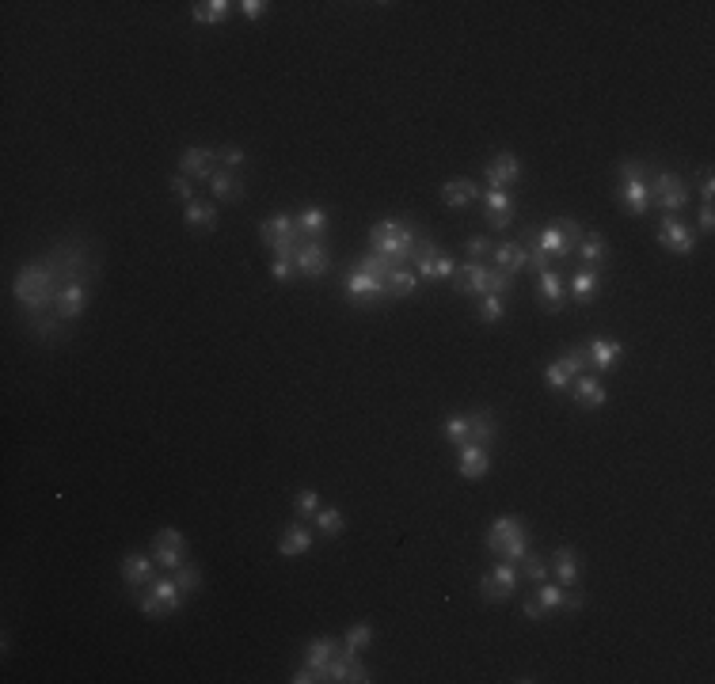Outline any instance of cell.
<instances>
[{
  "mask_svg": "<svg viewBox=\"0 0 715 684\" xmlns=\"http://www.w3.org/2000/svg\"><path fill=\"white\" fill-rule=\"evenodd\" d=\"M42 263L50 266L57 293H61V289H69V285H91V289H96L99 274H103V251L88 232H69V236L54 240V248L42 251Z\"/></svg>",
  "mask_w": 715,
  "mask_h": 684,
  "instance_id": "obj_1",
  "label": "cell"
},
{
  "mask_svg": "<svg viewBox=\"0 0 715 684\" xmlns=\"http://www.w3.org/2000/svg\"><path fill=\"white\" fill-rule=\"evenodd\" d=\"M12 293L15 300H20L23 312H54V297H57V285H54V274L50 266L38 258H30V263H23L20 270H15L12 278Z\"/></svg>",
  "mask_w": 715,
  "mask_h": 684,
  "instance_id": "obj_2",
  "label": "cell"
},
{
  "mask_svg": "<svg viewBox=\"0 0 715 684\" xmlns=\"http://www.w3.org/2000/svg\"><path fill=\"white\" fill-rule=\"evenodd\" d=\"M415 240H419V228H411L396 217H385L370 228V251L388 258L392 266H411L415 263Z\"/></svg>",
  "mask_w": 715,
  "mask_h": 684,
  "instance_id": "obj_3",
  "label": "cell"
},
{
  "mask_svg": "<svg viewBox=\"0 0 715 684\" xmlns=\"http://www.w3.org/2000/svg\"><path fill=\"white\" fill-rule=\"evenodd\" d=\"M456 293H468V297H487V293H498V297H510L514 293V274L498 270V266H487L480 258H468V263L456 266V282H453Z\"/></svg>",
  "mask_w": 715,
  "mask_h": 684,
  "instance_id": "obj_4",
  "label": "cell"
},
{
  "mask_svg": "<svg viewBox=\"0 0 715 684\" xmlns=\"http://www.w3.org/2000/svg\"><path fill=\"white\" fill-rule=\"evenodd\" d=\"M487 552L506 562H522L529 555V528L522 517H510V513L495 517L491 528H487Z\"/></svg>",
  "mask_w": 715,
  "mask_h": 684,
  "instance_id": "obj_5",
  "label": "cell"
},
{
  "mask_svg": "<svg viewBox=\"0 0 715 684\" xmlns=\"http://www.w3.org/2000/svg\"><path fill=\"white\" fill-rule=\"evenodd\" d=\"M130 597L137 601V608L149 616V620H160V616H175L179 608H183V601H187V593H183L179 586H175V578L167 574V578H157L145 593L137 589V593H130Z\"/></svg>",
  "mask_w": 715,
  "mask_h": 684,
  "instance_id": "obj_6",
  "label": "cell"
},
{
  "mask_svg": "<svg viewBox=\"0 0 715 684\" xmlns=\"http://www.w3.org/2000/svg\"><path fill=\"white\" fill-rule=\"evenodd\" d=\"M651 167L647 160H620V202L628 213H635V217H643V213L651 209Z\"/></svg>",
  "mask_w": 715,
  "mask_h": 684,
  "instance_id": "obj_7",
  "label": "cell"
},
{
  "mask_svg": "<svg viewBox=\"0 0 715 684\" xmlns=\"http://www.w3.org/2000/svg\"><path fill=\"white\" fill-rule=\"evenodd\" d=\"M647 187H651V206H659L662 213H669V217H677V213L689 209V202H693L689 182H685L677 172H654L647 179Z\"/></svg>",
  "mask_w": 715,
  "mask_h": 684,
  "instance_id": "obj_8",
  "label": "cell"
},
{
  "mask_svg": "<svg viewBox=\"0 0 715 684\" xmlns=\"http://www.w3.org/2000/svg\"><path fill=\"white\" fill-rule=\"evenodd\" d=\"M259 240L274 251V258H294L301 232H297V217L294 213H270V217L259 221Z\"/></svg>",
  "mask_w": 715,
  "mask_h": 684,
  "instance_id": "obj_9",
  "label": "cell"
},
{
  "mask_svg": "<svg viewBox=\"0 0 715 684\" xmlns=\"http://www.w3.org/2000/svg\"><path fill=\"white\" fill-rule=\"evenodd\" d=\"M343 289H346V297L354 300L358 308H380V304L388 300V285L380 282V278H373V274L358 270V266H350V270H346Z\"/></svg>",
  "mask_w": 715,
  "mask_h": 684,
  "instance_id": "obj_10",
  "label": "cell"
},
{
  "mask_svg": "<svg viewBox=\"0 0 715 684\" xmlns=\"http://www.w3.org/2000/svg\"><path fill=\"white\" fill-rule=\"evenodd\" d=\"M20 316H23V327H27L30 339H38L46 346H61V342L72 339L76 324H65V319L54 316V312H20Z\"/></svg>",
  "mask_w": 715,
  "mask_h": 684,
  "instance_id": "obj_11",
  "label": "cell"
},
{
  "mask_svg": "<svg viewBox=\"0 0 715 684\" xmlns=\"http://www.w3.org/2000/svg\"><path fill=\"white\" fill-rule=\"evenodd\" d=\"M583 373H586V350L578 346V350H567V354H559L552 365H548V369H544V384L552 388V392H571V384Z\"/></svg>",
  "mask_w": 715,
  "mask_h": 684,
  "instance_id": "obj_12",
  "label": "cell"
},
{
  "mask_svg": "<svg viewBox=\"0 0 715 684\" xmlns=\"http://www.w3.org/2000/svg\"><path fill=\"white\" fill-rule=\"evenodd\" d=\"M517 582H522V570H517V562H506V559H502L495 570H487V574L480 578V597L491 601V604L510 601L514 589H517Z\"/></svg>",
  "mask_w": 715,
  "mask_h": 684,
  "instance_id": "obj_13",
  "label": "cell"
},
{
  "mask_svg": "<svg viewBox=\"0 0 715 684\" xmlns=\"http://www.w3.org/2000/svg\"><path fill=\"white\" fill-rule=\"evenodd\" d=\"M149 555L157 559V567L172 574L179 562H187V536H183L179 528H160L157 536L149 544Z\"/></svg>",
  "mask_w": 715,
  "mask_h": 684,
  "instance_id": "obj_14",
  "label": "cell"
},
{
  "mask_svg": "<svg viewBox=\"0 0 715 684\" xmlns=\"http://www.w3.org/2000/svg\"><path fill=\"white\" fill-rule=\"evenodd\" d=\"M217 172H221L217 148L191 145V148H183V152H179V175H187L191 182H209Z\"/></svg>",
  "mask_w": 715,
  "mask_h": 684,
  "instance_id": "obj_15",
  "label": "cell"
},
{
  "mask_svg": "<svg viewBox=\"0 0 715 684\" xmlns=\"http://www.w3.org/2000/svg\"><path fill=\"white\" fill-rule=\"evenodd\" d=\"M331 266V255H328V243L324 240H301L297 251H294V274H301V278H324Z\"/></svg>",
  "mask_w": 715,
  "mask_h": 684,
  "instance_id": "obj_16",
  "label": "cell"
},
{
  "mask_svg": "<svg viewBox=\"0 0 715 684\" xmlns=\"http://www.w3.org/2000/svg\"><path fill=\"white\" fill-rule=\"evenodd\" d=\"M328 680L331 684H370V669H365V662L358 658V650L350 646H339V654L328 662Z\"/></svg>",
  "mask_w": 715,
  "mask_h": 684,
  "instance_id": "obj_17",
  "label": "cell"
},
{
  "mask_svg": "<svg viewBox=\"0 0 715 684\" xmlns=\"http://www.w3.org/2000/svg\"><path fill=\"white\" fill-rule=\"evenodd\" d=\"M659 243L666 251H674V255H693L696 251V232L689 224H685L681 217H669V213H662V221H659Z\"/></svg>",
  "mask_w": 715,
  "mask_h": 684,
  "instance_id": "obj_18",
  "label": "cell"
},
{
  "mask_svg": "<svg viewBox=\"0 0 715 684\" xmlns=\"http://www.w3.org/2000/svg\"><path fill=\"white\" fill-rule=\"evenodd\" d=\"M483 209H487V224L495 228V232H506V228L517 221V202L510 190H483Z\"/></svg>",
  "mask_w": 715,
  "mask_h": 684,
  "instance_id": "obj_19",
  "label": "cell"
},
{
  "mask_svg": "<svg viewBox=\"0 0 715 684\" xmlns=\"http://www.w3.org/2000/svg\"><path fill=\"white\" fill-rule=\"evenodd\" d=\"M563 282H567V297H571V300H578V304H590L593 297L601 293L605 274H601L598 266H583V263H578V266L571 270V278H563Z\"/></svg>",
  "mask_w": 715,
  "mask_h": 684,
  "instance_id": "obj_20",
  "label": "cell"
},
{
  "mask_svg": "<svg viewBox=\"0 0 715 684\" xmlns=\"http://www.w3.org/2000/svg\"><path fill=\"white\" fill-rule=\"evenodd\" d=\"M122 582H126L130 593H137L141 586H152L157 582V559L145 555V552L122 555Z\"/></svg>",
  "mask_w": 715,
  "mask_h": 684,
  "instance_id": "obj_21",
  "label": "cell"
},
{
  "mask_svg": "<svg viewBox=\"0 0 715 684\" xmlns=\"http://www.w3.org/2000/svg\"><path fill=\"white\" fill-rule=\"evenodd\" d=\"M552 574H556V582L563 586V589H571V586H583V555H578V547H571V544H563V547H556L552 552Z\"/></svg>",
  "mask_w": 715,
  "mask_h": 684,
  "instance_id": "obj_22",
  "label": "cell"
},
{
  "mask_svg": "<svg viewBox=\"0 0 715 684\" xmlns=\"http://www.w3.org/2000/svg\"><path fill=\"white\" fill-rule=\"evenodd\" d=\"M517 179H522V160H517L514 152H498V156L487 164V172H483L487 190H510Z\"/></svg>",
  "mask_w": 715,
  "mask_h": 684,
  "instance_id": "obj_23",
  "label": "cell"
},
{
  "mask_svg": "<svg viewBox=\"0 0 715 684\" xmlns=\"http://www.w3.org/2000/svg\"><path fill=\"white\" fill-rule=\"evenodd\" d=\"M567 274L563 270H556V266H548L544 274H537V300L544 304L548 312H563V304H567Z\"/></svg>",
  "mask_w": 715,
  "mask_h": 684,
  "instance_id": "obj_24",
  "label": "cell"
},
{
  "mask_svg": "<svg viewBox=\"0 0 715 684\" xmlns=\"http://www.w3.org/2000/svg\"><path fill=\"white\" fill-rule=\"evenodd\" d=\"M583 350H586V369H593V373H609L624 354V346L617 339H601V334H598V339H590Z\"/></svg>",
  "mask_w": 715,
  "mask_h": 684,
  "instance_id": "obj_25",
  "label": "cell"
},
{
  "mask_svg": "<svg viewBox=\"0 0 715 684\" xmlns=\"http://www.w3.org/2000/svg\"><path fill=\"white\" fill-rule=\"evenodd\" d=\"M438 198H441V206H446V209H464L472 202H480L483 190H480L476 179H449V182H441Z\"/></svg>",
  "mask_w": 715,
  "mask_h": 684,
  "instance_id": "obj_26",
  "label": "cell"
},
{
  "mask_svg": "<svg viewBox=\"0 0 715 684\" xmlns=\"http://www.w3.org/2000/svg\"><path fill=\"white\" fill-rule=\"evenodd\" d=\"M491 266H498V270H506V274H522L525 266H529V251H525V243L522 240H498L495 243V251H491Z\"/></svg>",
  "mask_w": 715,
  "mask_h": 684,
  "instance_id": "obj_27",
  "label": "cell"
},
{
  "mask_svg": "<svg viewBox=\"0 0 715 684\" xmlns=\"http://www.w3.org/2000/svg\"><path fill=\"white\" fill-rule=\"evenodd\" d=\"M209 198L213 202H228V206H236V202H243L248 198V187H243V179L236 175V172H221L209 179Z\"/></svg>",
  "mask_w": 715,
  "mask_h": 684,
  "instance_id": "obj_28",
  "label": "cell"
},
{
  "mask_svg": "<svg viewBox=\"0 0 715 684\" xmlns=\"http://www.w3.org/2000/svg\"><path fill=\"white\" fill-rule=\"evenodd\" d=\"M339 646L343 643H335L331 635H319V638H312L309 646H304V665L312 669V673H319V680H328V662L339 654Z\"/></svg>",
  "mask_w": 715,
  "mask_h": 684,
  "instance_id": "obj_29",
  "label": "cell"
},
{
  "mask_svg": "<svg viewBox=\"0 0 715 684\" xmlns=\"http://www.w3.org/2000/svg\"><path fill=\"white\" fill-rule=\"evenodd\" d=\"M456 471H461L464 479L480 483L487 471H491V452H487L483 445H464L461 456H456Z\"/></svg>",
  "mask_w": 715,
  "mask_h": 684,
  "instance_id": "obj_30",
  "label": "cell"
},
{
  "mask_svg": "<svg viewBox=\"0 0 715 684\" xmlns=\"http://www.w3.org/2000/svg\"><path fill=\"white\" fill-rule=\"evenodd\" d=\"M297 217V232H301V240H324L328 236V228H331V217H328V209L324 206H304L301 213H294Z\"/></svg>",
  "mask_w": 715,
  "mask_h": 684,
  "instance_id": "obj_31",
  "label": "cell"
},
{
  "mask_svg": "<svg viewBox=\"0 0 715 684\" xmlns=\"http://www.w3.org/2000/svg\"><path fill=\"white\" fill-rule=\"evenodd\" d=\"M183 221H187L191 232H213L217 228V202H206V198H194V202L183 209Z\"/></svg>",
  "mask_w": 715,
  "mask_h": 684,
  "instance_id": "obj_32",
  "label": "cell"
},
{
  "mask_svg": "<svg viewBox=\"0 0 715 684\" xmlns=\"http://www.w3.org/2000/svg\"><path fill=\"white\" fill-rule=\"evenodd\" d=\"M309 552H312V532L304 528L301 521L285 525L282 540H278V555H282V559H301V555H309Z\"/></svg>",
  "mask_w": 715,
  "mask_h": 684,
  "instance_id": "obj_33",
  "label": "cell"
},
{
  "mask_svg": "<svg viewBox=\"0 0 715 684\" xmlns=\"http://www.w3.org/2000/svg\"><path fill=\"white\" fill-rule=\"evenodd\" d=\"M575 403L583 407V410H598V407H605L609 403V392H605V384L598 376H578L575 380Z\"/></svg>",
  "mask_w": 715,
  "mask_h": 684,
  "instance_id": "obj_34",
  "label": "cell"
},
{
  "mask_svg": "<svg viewBox=\"0 0 715 684\" xmlns=\"http://www.w3.org/2000/svg\"><path fill=\"white\" fill-rule=\"evenodd\" d=\"M233 12H236L233 0H198V4H191V20L202 23V27H217V23H225Z\"/></svg>",
  "mask_w": 715,
  "mask_h": 684,
  "instance_id": "obj_35",
  "label": "cell"
},
{
  "mask_svg": "<svg viewBox=\"0 0 715 684\" xmlns=\"http://www.w3.org/2000/svg\"><path fill=\"white\" fill-rule=\"evenodd\" d=\"M575 255H578V263H583V266H598V270H601L613 251H609V240H605L601 232H586L583 243L575 248Z\"/></svg>",
  "mask_w": 715,
  "mask_h": 684,
  "instance_id": "obj_36",
  "label": "cell"
},
{
  "mask_svg": "<svg viewBox=\"0 0 715 684\" xmlns=\"http://www.w3.org/2000/svg\"><path fill=\"white\" fill-rule=\"evenodd\" d=\"M468 422H472V445L491 449V445H495V437H498V422H495L491 410H487V407H483V410H472Z\"/></svg>",
  "mask_w": 715,
  "mask_h": 684,
  "instance_id": "obj_37",
  "label": "cell"
},
{
  "mask_svg": "<svg viewBox=\"0 0 715 684\" xmlns=\"http://www.w3.org/2000/svg\"><path fill=\"white\" fill-rule=\"evenodd\" d=\"M385 285H388V297H411L422 282H419V274L411 270V266H392V274L385 278Z\"/></svg>",
  "mask_w": 715,
  "mask_h": 684,
  "instance_id": "obj_38",
  "label": "cell"
},
{
  "mask_svg": "<svg viewBox=\"0 0 715 684\" xmlns=\"http://www.w3.org/2000/svg\"><path fill=\"white\" fill-rule=\"evenodd\" d=\"M441 437H446L453 449L472 445V422H468V415H453V418L441 422Z\"/></svg>",
  "mask_w": 715,
  "mask_h": 684,
  "instance_id": "obj_39",
  "label": "cell"
},
{
  "mask_svg": "<svg viewBox=\"0 0 715 684\" xmlns=\"http://www.w3.org/2000/svg\"><path fill=\"white\" fill-rule=\"evenodd\" d=\"M172 578H175V586L187 593V597H194L198 589H202V567H198V562H179V567L172 570Z\"/></svg>",
  "mask_w": 715,
  "mask_h": 684,
  "instance_id": "obj_40",
  "label": "cell"
},
{
  "mask_svg": "<svg viewBox=\"0 0 715 684\" xmlns=\"http://www.w3.org/2000/svg\"><path fill=\"white\" fill-rule=\"evenodd\" d=\"M312 521H316V528L324 532V536H343V528H346L343 510H335V506H319Z\"/></svg>",
  "mask_w": 715,
  "mask_h": 684,
  "instance_id": "obj_41",
  "label": "cell"
},
{
  "mask_svg": "<svg viewBox=\"0 0 715 684\" xmlns=\"http://www.w3.org/2000/svg\"><path fill=\"white\" fill-rule=\"evenodd\" d=\"M502 316H506V297H498V293L480 297V308H476V319H480V324H498Z\"/></svg>",
  "mask_w": 715,
  "mask_h": 684,
  "instance_id": "obj_42",
  "label": "cell"
},
{
  "mask_svg": "<svg viewBox=\"0 0 715 684\" xmlns=\"http://www.w3.org/2000/svg\"><path fill=\"white\" fill-rule=\"evenodd\" d=\"M517 570H522V578H525V582H532V586L548 582V574H552V567H548L541 555H532V552H529L522 562H517Z\"/></svg>",
  "mask_w": 715,
  "mask_h": 684,
  "instance_id": "obj_43",
  "label": "cell"
},
{
  "mask_svg": "<svg viewBox=\"0 0 715 684\" xmlns=\"http://www.w3.org/2000/svg\"><path fill=\"white\" fill-rule=\"evenodd\" d=\"M532 597L541 601V608H544V612H559V608H563V597H567V589H563L559 582H556V586H552V582H541Z\"/></svg>",
  "mask_w": 715,
  "mask_h": 684,
  "instance_id": "obj_44",
  "label": "cell"
},
{
  "mask_svg": "<svg viewBox=\"0 0 715 684\" xmlns=\"http://www.w3.org/2000/svg\"><path fill=\"white\" fill-rule=\"evenodd\" d=\"M316 510H319V494L312 491V486H301V491L294 494V513H297V521H309V517H316Z\"/></svg>",
  "mask_w": 715,
  "mask_h": 684,
  "instance_id": "obj_45",
  "label": "cell"
},
{
  "mask_svg": "<svg viewBox=\"0 0 715 684\" xmlns=\"http://www.w3.org/2000/svg\"><path fill=\"white\" fill-rule=\"evenodd\" d=\"M343 646H350V650H370L373 646V628L370 623H354V628H346V635H343Z\"/></svg>",
  "mask_w": 715,
  "mask_h": 684,
  "instance_id": "obj_46",
  "label": "cell"
},
{
  "mask_svg": "<svg viewBox=\"0 0 715 684\" xmlns=\"http://www.w3.org/2000/svg\"><path fill=\"white\" fill-rule=\"evenodd\" d=\"M217 160H221V167L225 172H243V167H248V152H243L240 145H225V148H217Z\"/></svg>",
  "mask_w": 715,
  "mask_h": 684,
  "instance_id": "obj_47",
  "label": "cell"
},
{
  "mask_svg": "<svg viewBox=\"0 0 715 684\" xmlns=\"http://www.w3.org/2000/svg\"><path fill=\"white\" fill-rule=\"evenodd\" d=\"M354 266L365 270V274H373V278H380V282H385L388 274H392V263H388V258H380V255H373V251H365Z\"/></svg>",
  "mask_w": 715,
  "mask_h": 684,
  "instance_id": "obj_48",
  "label": "cell"
},
{
  "mask_svg": "<svg viewBox=\"0 0 715 684\" xmlns=\"http://www.w3.org/2000/svg\"><path fill=\"white\" fill-rule=\"evenodd\" d=\"M552 224L559 228V232H563V236H567V243H571V248H578V243H583V236H586V228H583V221H575V217H556Z\"/></svg>",
  "mask_w": 715,
  "mask_h": 684,
  "instance_id": "obj_49",
  "label": "cell"
},
{
  "mask_svg": "<svg viewBox=\"0 0 715 684\" xmlns=\"http://www.w3.org/2000/svg\"><path fill=\"white\" fill-rule=\"evenodd\" d=\"M167 187H172V194L179 198L183 206H191V202H194V182H191L187 175H172V182H167Z\"/></svg>",
  "mask_w": 715,
  "mask_h": 684,
  "instance_id": "obj_50",
  "label": "cell"
},
{
  "mask_svg": "<svg viewBox=\"0 0 715 684\" xmlns=\"http://www.w3.org/2000/svg\"><path fill=\"white\" fill-rule=\"evenodd\" d=\"M236 12L243 15V20H263V15L270 12L267 0H236Z\"/></svg>",
  "mask_w": 715,
  "mask_h": 684,
  "instance_id": "obj_51",
  "label": "cell"
},
{
  "mask_svg": "<svg viewBox=\"0 0 715 684\" xmlns=\"http://www.w3.org/2000/svg\"><path fill=\"white\" fill-rule=\"evenodd\" d=\"M464 251H468V258H483V255L495 251V240H491V236H468Z\"/></svg>",
  "mask_w": 715,
  "mask_h": 684,
  "instance_id": "obj_52",
  "label": "cell"
},
{
  "mask_svg": "<svg viewBox=\"0 0 715 684\" xmlns=\"http://www.w3.org/2000/svg\"><path fill=\"white\" fill-rule=\"evenodd\" d=\"M696 194H700V202H711V198H715V175H711V167H700V175H696Z\"/></svg>",
  "mask_w": 715,
  "mask_h": 684,
  "instance_id": "obj_53",
  "label": "cell"
},
{
  "mask_svg": "<svg viewBox=\"0 0 715 684\" xmlns=\"http://www.w3.org/2000/svg\"><path fill=\"white\" fill-rule=\"evenodd\" d=\"M449 278H456V263L449 255H438L434 258V282H449Z\"/></svg>",
  "mask_w": 715,
  "mask_h": 684,
  "instance_id": "obj_54",
  "label": "cell"
},
{
  "mask_svg": "<svg viewBox=\"0 0 715 684\" xmlns=\"http://www.w3.org/2000/svg\"><path fill=\"white\" fill-rule=\"evenodd\" d=\"M583 604H586L583 586H571V589H567V597H563V612H583Z\"/></svg>",
  "mask_w": 715,
  "mask_h": 684,
  "instance_id": "obj_55",
  "label": "cell"
},
{
  "mask_svg": "<svg viewBox=\"0 0 715 684\" xmlns=\"http://www.w3.org/2000/svg\"><path fill=\"white\" fill-rule=\"evenodd\" d=\"M696 228H700V232H704V236H711V232H715V209H711V202H704V206H700V213H696Z\"/></svg>",
  "mask_w": 715,
  "mask_h": 684,
  "instance_id": "obj_56",
  "label": "cell"
},
{
  "mask_svg": "<svg viewBox=\"0 0 715 684\" xmlns=\"http://www.w3.org/2000/svg\"><path fill=\"white\" fill-rule=\"evenodd\" d=\"M270 278L274 282H289V278H294V258H274V263H270Z\"/></svg>",
  "mask_w": 715,
  "mask_h": 684,
  "instance_id": "obj_57",
  "label": "cell"
},
{
  "mask_svg": "<svg viewBox=\"0 0 715 684\" xmlns=\"http://www.w3.org/2000/svg\"><path fill=\"white\" fill-rule=\"evenodd\" d=\"M522 612H525V620H544L548 612L541 608V601L537 597H525V604H522Z\"/></svg>",
  "mask_w": 715,
  "mask_h": 684,
  "instance_id": "obj_58",
  "label": "cell"
},
{
  "mask_svg": "<svg viewBox=\"0 0 715 684\" xmlns=\"http://www.w3.org/2000/svg\"><path fill=\"white\" fill-rule=\"evenodd\" d=\"M415 274L419 282H434V258H415Z\"/></svg>",
  "mask_w": 715,
  "mask_h": 684,
  "instance_id": "obj_59",
  "label": "cell"
},
{
  "mask_svg": "<svg viewBox=\"0 0 715 684\" xmlns=\"http://www.w3.org/2000/svg\"><path fill=\"white\" fill-rule=\"evenodd\" d=\"M294 684H312V680H319V673H312L309 665H301V669H294V677H289Z\"/></svg>",
  "mask_w": 715,
  "mask_h": 684,
  "instance_id": "obj_60",
  "label": "cell"
}]
</instances>
